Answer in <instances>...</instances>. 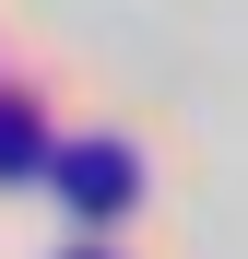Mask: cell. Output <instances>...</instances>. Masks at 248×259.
I'll list each match as a JSON object with an SVG mask.
<instances>
[{
    "instance_id": "6da1fadb",
    "label": "cell",
    "mask_w": 248,
    "mask_h": 259,
    "mask_svg": "<svg viewBox=\"0 0 248 259\" xmlns=\"http://www.w3.org/2000/svg\"><path fill=\"white\" fill-rule=\"evenodd\" d=\"M48 177H59V200L83 212V224H118V212L142 200V153L118 142V130H71V142L48 153Z\"/></svg>"
},
{
    "instance_id": "7a4b0ae2",
    "label": "cell",
    "mask_w": 248,
    "mask_h": 259,
    "mask_svg": "<svg viewBox=\"0 0 248 259\" xmlns=\"http://www.w3.org/2000/svg\"><path fill=\"white\" fill-rule=\"evenodd\" d=\"M59 130H48V95L36 82H0V177H48Z\"/></svg>"
},
{
    "instance_id": "3957f363",
    "label": "cell",
    "mask_w": 248,
    "mask_h": 259,
    "mask_svg": "<svg viewBox=\"0 0 248 259\" xmlns=\"http://www.w3.org/2000/svg\"><path fill=\"white\" fill-rule=\"evenodd\" d=\"M59 259H118V247H107V236H83V247H59Z\"/></svg>"
}]
</instances>
